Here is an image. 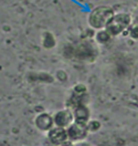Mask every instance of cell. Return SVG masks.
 <instances>
[{
	"instance_id": "cell-3",
	"label": "cell",
	"mask_w": 138,
	"mask_h": 146,
	"mask_svg": "<svg viewBox=\"0 0 138 146\" xmlns=\"http://www.w3.org/2000/svg\"><path fill=\"white\" fill-rule=\"evenodd\" d=\"M87 126L84 124H79L73 122L70 126H67L66 132H67V137L71 142H77L85 138L87 135Z\"/></svg>"
},
{
	"instance_id": "cell-7",
	"label": "cell",
	"mask_w": 138,
	"mask_h": 146,
	"mask_svg": "<svg viewBox=\"0 0 138 146\" xmlns=\"http://www.w3.org/2000/svg\"><path fill=\"white\" fill-rule=\"evenodd\" d=\"M53 116L48 113H40L36 117V126L40 131H49L53 127Z\"/></svg>"
},
{
	"instance_id": "cell-2",
	"label": "cell",
	"mask_w": 138,
	"mask_h": 146,
	"mask_svg": "<svg viewBox=\"0 0 138 146\" xmlns=\"http://www.w3.org/2000/svg\"><path fill=\"white\" fill-rule=\"evenodd\" d=\"M130 23V17L127 13H117L114 15L112 19L106 25V31L110 36H117L121 31H124L126 27Z\"/></svg>"
},
{
	"instance_id": "cell-12",
	"label": "cell",
	"mask_w": 138,
	"mask_h": 146,
	"mask_svg": "<svg viewBox=\"0 0 138 146\" xmlns=\"http://www.w3.org/2000/svg\"><path fill=\"white\" fill-rule=\"evenodd\" d=\"M137 22H138V12H137Z\"/></svg>"
},
{
	"instance_id": "cell-1",
	"label": "cell",
	"mask_w": 138,
	"mask_h": 146,
	"mask_svg": "<svg viewBox=\"0 0 138 146\" xmlns=\"http://www.w3.org/2000/svg\"><path fill=\"white\" fill-rule=\"evenodd\" d=\"M113 16H114V11L110 7L101 6L92 11L88 18V22L91 27L95 29H102V28L106 27V25L108 23V21L112 19Z\"/></svg>"
},
{
	"instance_id": "cell-5",
	"label": "cell",
	"mask_w": 138,
	"mask_h": 146,
	"mask_svg": "<svg viewBox=\"0 0 138 146\" xmlns=\"http://www.w3.org/2000/svg\"><path fill=\"white\" fill-rule=\"evenodd\" d=\"M53 122L56 126H60V127L70 126L74 122L73 111H71L70 109H65L56 112L55 115L53 116Z\"/></svg>"
},
{
	"instance_id": "cell-10",
	"label": "cell",
	"mask_w": 138,
	"mask_h": 146,
	"mask_svg": "<svg viewBox=\"0 0 138 146\" xmlns=\"http://www.w3.org/2000/svg\"><path fill=\"white\" fill-rule=\"evenodd\" d=\"M86 91V88L83 84H76L74 88V93L75 94H84Z\"/></svg>"
},
{
	"instance_id": "cell-4",
	"label": "cell",
	"mask_w": 138,
	"mask_h": 146,
	"mask_svg": "<svg viewBox=\"0 0 138 146\" xmlns=\"http://www.w3.org/2000/svg\"><path fill=\"white\" fill-rule=\"evenodd\" d=\"M48 138H49V141L52 145L61 146L64 142H66L69 139L66 128L60 127V126L50 128L49 132H48Z\"/></svg>"
},
{
	"instance_id": "cell-6",
	"label": "cell",
	"mask_w": 138,
	"mask_h": 146,
	"mask_svg": "<svg viewBox=\"0 0 138 146\" xmlns=\"http://www.w3.org/2000/svg\"><path fill=\"white\" fill-rule=\"evenodd\" d=\"M73 119L75 123L86 125L88 122V119H90V111L84 104H80L74 108Z\"/></svg>"
},
{
	"instance_id": "cell-9",
	"label": "cell",
	"mask_w": 138,
	"mask_h": 146,
	"mask_svg": "<svg viewBox=\"0 0 138 146\" xmlns=\"http://www.w3.org/2000/svg\"><path fill=\"white\" fill-rule=\"evenodd\" d=\"M108 38H110V35H108L107 31H102L100 33H97V36H96V39H97L98 42H101V43L106 42V41L108 40Z\"/></svg>"
},
{
	"instance_id": "cell-11",
	"label": "cell",
	"mask_w": 138,
	"mask_h": 146,
	"mask_svg": "<svg viewBox=\"0 0 138 146\" xmlns=\"http://www.w3.org/2000/svg\"><path fill=\"white\" fill-rule=\"evenodd\" d=\"M86 126H87V129H90V131H92V132H95V131H97V128L100 127V124H98L96 121H92V122H90Z\"/></svg>"
},
{
	"instance_id": "cell-8",
	"label": "cell",
	"mask_w": 138,
	"mask_h": 146,
	"mask_svg": "<svg viewBox=\"0 0 138 146\" xmlns=\"http://www.w3.org/2000/svg\"><path fill=\"white\" fill-rule=\"evenodd\" d=\"M54 36H52V35H50L49 32L44 33V36H43V46L46 48V49H51L52 46H54Z\"/></svg>"
}]
</instances>
